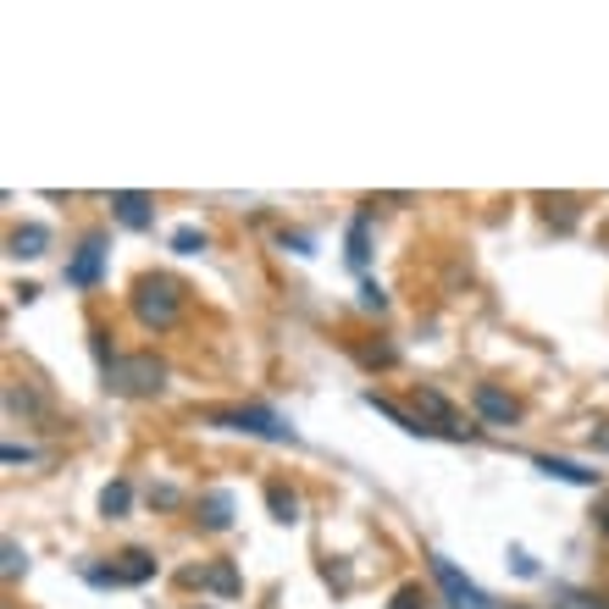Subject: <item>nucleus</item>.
Here are the masks:
<instances>
[{
	"mask_svg": "<svg viewBox=\"0 0 609 609\" xmlns=\"http://www.w3.org/2000/svg\"><path fill=\"white\" fill-rule=\"evenodd\" d=\"M200 527H206V532H227V527H233V493L216 488V493L200 499Z\"/></svg>",
	"mask_w": 609,
	"mask_h": 609,
	"instance_id": "2eb2a0df",
	"label": "nucleus"
},
{
	"mask_svg": "<svg viewBox=\"0 0 609 609\" xmlns=\"http://www.w3.org/2000/svg\"><path fill=\"white\" fill-rule=\"evenodd\" d=\"M128 504H133V488H128V482H106V488H101V515H106V520H122Z\"/></svg>",
	"mask_w": 609,
	"mask_h": 609,
	"instance_id": "f3484780",
	"label": "nucleus"
},
{
	"mask_svg": "<svg viewBox=\"0 0 609 609\" xmlns=\"http://www.w3.org/2000/svg\"><path fill=\"white\" fill-rule=\"evenodd\" d=\"M211 238H206V227H178V233H172V249H178V255H200Z\"/></svg>",
	"mask_w": 609,
	"mask_h": 609,
	"instance_id": "aec40b11",
	"label": "nucleus"
},
{
	"mask_svg": "<svg viewBox=\"0 0 609 609\" xmlns=\"http://www.w3.org/2000/svg\"><path fill=\"white\" fill-rule=\"evenodd\" d=\"M112 571H117V582L139 587V582H150V576H155V554H144V549H122V554L112 560Z\"/></svg>",
	"mask_w": 609,
	"mask_h": 609,
	"instance_id": "ddd939ff",
	"label": "nucleus"
},
{
	"mask_svg": "<svg viewBox=\"0 0 609 609\" xmlns=\"http://www.w3.org/2000/svg\"><path fill=\"white\" fill-rule=\"evenodd\" d=\"M101 272H106V233L95 227V233H83L78 255L67 260V283H72V289H95Z\"/></svg>",
	"mask_w": 609,
	"mask_h": 609,
	"instance_id": "423d86ee",
	"label": "nucleus"
},
{
	"mask_svg": "<svg viewBox=\"0 0 609 609\" xmlns=\"http://www.w3.org/2000/svg\"><path fill=\"white\" fill-rule=\"evenodd\" d=\"M128 311H133V321L150 327V332L178 327V316H184V283L172 278V272H144V278L133 283V294H128Z\"/></svg>",
	"mask_w": 609,
	"mask_h": 609,
	"instance_id": "f257e3e1",
	"label": "nucleus"
},
{
	"mask_svg": "<svg viewBox=\"0 0 609 609\" xmlns=\"http://www.w3.org/2000/svg\"><path fill=\"white\" fill-rule=\"evenodd\" d=\"M278 244L294 249V255H311V238H305V233H278Z\"/></svg>",
	"mask_w": 609,
	"mask_h": 609,
	"instance_id": "393cba45",
	"label": "nucleus"
},
{
	"mask_svg": "<svg viewBox=\"0 0 609 609\" xmlns=\"http://www.w3.org/2000/svg\"><path fill=\"white\" fill-rule=\"evenodd\" d=\"M587 444L609 455V421H593V432H587Z\"/></svg>",
	"mask_w": 609,
	"mask_h": 609,
	"instance_id": "a878e982",
	"label": "nucleus"
},
{
	"mask_svg": "<svg viewBox=\"0 0 609 609\" xmlns=\"http://www.w3.org/2000/svg\"><path fill=\"white\" fill-rule=\"evenodd\" d=\"M0 554H7V565H0V571H7V582H17V576L28 571V554H23L12 538H7V549H0Z\"/></svg>",
	"mask_w": 609,
	"mask_h": 609,
	"instance_id": "412c9836",
	"label": "nucleus"
},
{
	"mask_svg": "<svg viewBox=\"0 0 609 609\" xmlns=\"http://www.w3.org/2000/svg\"><path fill=\"white\" fill-rule=\"evenodd\" d=\"M45 249H50V227H39V222H23L7 238V255H17V260H39Z\"/></svg>",
	"mask_w": 609,
	"mask_h": 609,
	"instance_id": "9b49d317",
	"label": "nucleus"
},
{
	"mask_svg": "<svg viewBox=\"0 0 609 609\" xmlns=\"http://www.w3.org/2000/svg\"><path fill=\"white\" fill-rule=\"evenodd\" d=\"M471 405H477V415H482L488 426H515V421H520V399L504 394L499 383H477V388H471Z\"/></svg>",
	"mask_w": 609,
	"mask_h": 609,
	"instance_id": "0eeeda50",
	"label": "nucleus"
},
{
	"mask_svg": "<svg viewBox=\"0 0 609 609\" xmlns=\"http://www.w3.org/2000/svg\"><path fill=\"white\" fill-rule=\"evenodd\" d=\"M598 532H609V510H604V515H598Z\"/></svg>",
	"mask_w": 609,
	"mask_h": 609,
	"instance_id": "c85d7f7f",
	"label": "nucleus"
},
{
	"mask_svg": "<svg viewBox=\"0 0 609 609\" xmlns=\"http://www.w3.org/2000/svg\"><path fill=\"white\" fill-rule=\"evenodd\" d=\"M267 510H272V520H278V527H294V520H300V493L289 488V482H267Z\"/></svg>",
	"mask_w": 609,
	"mask_h": 609,
	"instance_id": "4468645a",
	"label": "nucleus"
},
{
	"mask_svg": "<svg viewBox=\"0 0 609 609\" xmlns=\"http://www.w3.org/2000/svg\"><path fill=\"white\" fill-rule=\"evenodd\" d=\"M112 211H117L122 227H150V222H155V200L139 195V189H117V195H112Z\"/></svg>",
	"mask_w": 609,
	"mask_h": 609,
	"instance_id": "9d476101",
	"label": "nucleus"
},
{
	"mask_svg": "<svg viewBox=\"0 0 609 609\" xmlns=\"http://www.w3.org/2000/svg\"><path fill=\"white\" fill-rule=\"evenodd\" d=\"M421 604H426V593H421L415 582H405V587L394 593V604H388V609H421Z\"/></svg>",
	"mask_w": 609,
	"mask_h": 609,
	"instance_id": "4be33fe9",
	"label": "nucleus"
},
{
	"mask_svg": "<svg viewBox=\"0 0 609 609\" xmlns=\"http://www.w3.org/2000/svg\"><path fill=\"white\" fill-rule=\"evenodd\" d=\"M532 466H538L543 477H554V482H571V488H598V482H604V471H587V466L560 460V455H532Z\"/></svg>",
	"mask_w": 609,
	"mask_h": 609,
	"instance_id": "1a4fd4ad",
	"label": "nucleus"
},
{
	"mask_svg": "<svg viewBox=\"0 0 609 609\" xmlns=\"http://www.w3.org/2000/svg\"><path fill=\"white\" fill-rule=\"evenodd\" d=\"M0 460H7V466H28V460H34V449H17V444H7V449H0Z\"/></svg>",
	"mask_w": 609,
	"mask_h": 609,
	"instance_id": "bb28decb",
	"label": "nucleus"
},
{
	"mask_svg": "<svg viewBox=\"0 0 609 609\" xmlns=\"http://www.w3.org/2000/svg\"><path fill=\"white\" fill-rule=\"evenodd\" d=\"M184 582H189V587H206V593H216V598H238V593H244V576H238L233 560L195 565V571H184Z\"/></svg>",
	"mask_w": 609,
	"mask_h": 609,
	"instance_id": "6e6552de",
	"label": "nucleus"
},
{
	"mask_svg": "<svg viewBox=\"0 0 609 609\" xmlns=\"http://www.w3.org/2000/svg\"><path fill=\"white\" fill-rule=\"evenodd\" d=\"M355 361L372 366V372H388L399 361V350H394V343H355Z\"/></svg>",
	"mask_w": 609,
	"mask_h": 609,
	"instance_id": "a211bd4d",
	"label": "nucleus"
},
{
	"mask_svg": "<svg viewBox=\"0 0 609 609\" xmlns=\"http://www.w3.org/2000/svg\"><path fill=\"white\" fill-rule=\"evenodd\" d=\"M361 311H388V294L377 283H361Z\"/></svg>",
	"mask_w": 609,
	"mask_h": 609,
	"instance_id": "5701e85b",
	"label": "nucleus"
},
{
	"mask_svg": "<svg viewBox=\"0 0 609 609\" xmlns=\"http://www.w3.org/2000/svg\"><path fill=\"white\" fill-rule=\"evenodd\" d=\"M90 350H95V361H101V377H106V372L122 361V355L112 350V332H106V327H90Z\"/></svg>",
	"mask_w": 609,
	"mask_h": 609,
	"instance_id": "6ab92c4d",
	"label": "nucleus"
},
{
	"mask_svg": "<svg viewBox=\"0 0 609 609\" xmlns=\"http://www.w3.org/2000/svg\"><path fill=\"white\" fill-rule=\"evenodd\" d=\"M415 421L421 426H432V438H455V444H466V438H477V426H466L460 421V410L432 388V383H415Z\"/></svg>",
	"mask_w": 609,
	"mask_h": 609,
	"instance_id": "20e7f679",
	"label": "nucleus"
},
{
	"mask_svg": "<svg viewBox=\"0 0 609 609\" xmlns=\"http://www.w3.org/2000/svg\"><path fill=\"white\" fill-rule=\"evenodd\" d=\"M106 388L122 394V399H155L166 388V361H155L150 350L144 355H122L112 372H106Z\"/></svg>",
	"mask_w": 609,
	"mask_h": 609,
	"instance_id": "7ed1b4c3",
	"label": "nucleus"
},
{
	"mask_svg": "<svg viewBox=\"0 0 609 609\" xmlns=\"http://www.w3.org/2000/svg\"><path fill=\"white\" fill-rule=\"evenodd\" d=\"M343 255H350V267H366V255H372V216L366 211L350 222V249Z\"/></svg>",
	"mask_w": 609,
	"mask_h": 609,
	"instance_id": "dca6fc26",
	"label": "nucleus"
},
{
	"mask_svg": "<svg viewBox=\"0 0 609 609\" xmlns=\"http://www.w3.org/2000/svg\"><path fill=\"white\" fill-rule=\"evenodd\" d=\"M426 565H432V582L444 587V598H449V609H493V598L449 560V554H426Z\"/></svg>",
	"mask_w": 609,
	"mask_h": 609,
	"instance_id": "39448f33",
	"label": "nucleus"
},
{
	"mask_svg": "<svg viewBox=\"0 0 609 609\" xmlns=\"http://www.w3.org/2000/svg\"><path fill=\"white\" fill-rule=\"evenodd\" d=\"M576 609H609V598H593V593H565Z\"/></svg>",
	"mask_w": 609,
	"mask_h": 609,
	"instance_id": "cd10ccee",
	"label": "nucleus"
},
{
	"mask_svg": "<svg viewBox=\"0 0 609 609\" xmlns=\"http://www.w3.org/2000/svg\"><path fill=\"white\" fill-rule=\"evenodd\" d=\"M361 399H366V405H372V410H377V415H388V421H394V426H399V432H410V438H432V426H421V421H415V415H410V410H399V405H394V399H383V394H377V388H366V394H361Z\"/></svg>",
	"mask_w": 609,
	"mask_h": 609,
	"instance_id": "f8f14e48",
	"label": "nucleus"
},
{
	"mask_svg": "<svg viewBox=\"0 0 609 609\" xmlns=\"http://www.w3.org/2000/svg\"><path fill=\"white\" fill-rule=\"evenodd\" d=\"M195 421L222 426V432H244V438H267V444H300V432L267 405H216V410H195Z\"/></svg>",
	"mask_w": 609,
	"mask_h": 609,
	"instance_id": "f03ea898",
	"label": "nucleus"
},
{
	"mask_svg": "<svg viewBox=\"0 0 609 609\" xmlns=\"http://www.w3.org/2000/svg\"><path fill=\"white\" fill-rule=\"evenodd\" d=\"M150 504H155V510H178L184 493H178V488H150Z\"/></svg>",
	"mask_w": 609,
	"mask_h": 609,
	"instance_id": "b1692460",
	"label": "nucleus"
}]
</instances>
